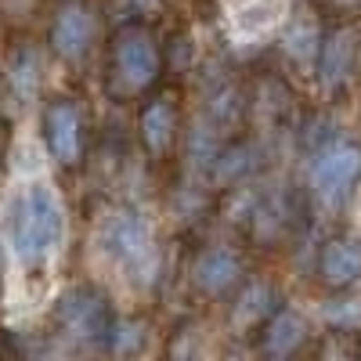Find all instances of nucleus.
I'll return each instance as SVG.
<instances>
[{
	"instance_id": "17",
	"label": "nucleus",
	"mask_w": 361,
	"mask_h": 361,
	"mask_svg": "<svg viewBox=\"0 0 361 361\" xmlns=\"http://www.w3.org/2000/svg\"><path fill=\"white\" fill-rule=\"evenodd\" d=\"M148 343V325L141 318H112L109 325V336H105V347L119 357H130V354H141Z\"/></svg>"
},
{
	"instance_id": "14",
	"label": "nucleus",
	"mask_w": 361,
	"mask_h": 361,
	"mask_svg": "<svg viewBox=\"0 0 361 361\" xmlns=\"http://www.w3.org/2000/svg\"><path fill=\"white\" fill-rule=\"evenodd\" d=\"M279 311V289L271 282H246L238 289L235 304H231V325L238 333H257V329Z\"/></svg>"
},
{
	"instance_id": "12",
	"label": "nucleus",
	"mask_w": 361,
	"mask_h": 361,
	"mask_svg": "<svg viewBox=\"0 0 361 361\" xmlns=\"http://www.w3.org/2000/svg\"><path fill=\"white\" fill-rule=\"evenodd\" d=\"M260 350L267 357H293L304 350L311 329H307V318L300 311H289V307H279L275 314H271L260 329Z\"/></svg>"
},
{
	"instance_id": "7",
	"label": "nucleus",
	"mask_w": 361,
	"mask_h": 361,
	"mask_svg": "<svg viewBox=\"0 0 361 361\" xmlns=\"http://www.w3.org/2000/svg\"><path fill=\"white\" fill-rule=\"evenodd\" d=\"M137 137L148 159L166 163L180 145V98L173 90H148L137 112Z\"/></svg>"
},
{
	"instance_id": "20",
	"label": "nucleus",
	"mask_w": 361,
	"mask_h": 361,
	"mask_svg": "<svg viewBox=\"0 0 361 361\" xmlns=\"http://www.w3.org/2000/svg\"><path fill=\"white\" fill-rule=\"evenodd\" d=\"M0 289H4V246H0Z\"/></svg>"
},
{
	"instance_id": "10",
	"label": "nucleus",
	"mask_w": 361,
	"mask_h": 361,
	"mask_svg": "<svg viewBox=\"0 0 361 361\" xmlns=\"http://www.w3.org/2000/svg\"><path fill=\"white\" fill-rule=\"evenodd\" d=\"M94 44V8L87 0H69L51 22V47L62 62H80Z\"/></svg>"
},
{
	"instance_id": "3",
	"label": "nucleus",
	"mask_w": 361,
	"mask_h": 361,
	"mask_svg": "<svg viewBox=\"0 0 361 361\" xmlns=\"http://www.w3.org/2000/svg\"><path fill=\"white\" fill-rule=\"evenodd\" d=\"M109 325H112L109 296L87 282L69 286L51 307V329L76 347H105Z\"/></svg>"
},
{
	"instance_id": "16",
	"label": "nucleus",
	"mask_w": 361,
	"mask_h": 361,
	"mask_svg": "<svg viewBox=\"0 0 361 361\" xmlns=\"http://www.w3.org/2000/svg\"><path fill=\"white\" fill-rule=\"evenodd\" d=\"M260 170V148L253 141H235V145H221V152L209 163V177L221 188H235L246 177H253Z\"/></svg>"
},
{
	"instance_id": "19",
	"label": "nucleus",
	"mask_w": 361,
	"mask_h": 361,
	"mask_svg": "<svg viewBox=\"0 0 361 361\" xmlns=\"http://www.w3.org/2000/svg\"><path fill=\"white\" fill-rule=\"evenodd\" d=\"M336 8H343V11H354V8H361V0H333Z\"/></svg>"
},
{
	"instance_id": "9",
	"label": "nucleus",
	"mask_w": 361,
	"mask_h": 361,
	"mask_svg": "<svg viewBox=\"0 0 361 361\" xmlns=\"http://www.w3.org/2000/svg\"><path fill=\"white\" fill-rule=\"evenodd\" d=\"M188 275L202 296H224V293L238 289V282L246 275V264L235 246H206L195 253Z\"/></svg>"
},
{
	"instance_id": "6",
	"label": "nucleus",
	"mask_w": 361,
	"mask_h": 361,
	"mask_svg": "<svg viewBox=\"0 0 361 361\" xmlns=\"http://www.w3.org/2000/svg\"><path fill=\"white\" fill-rule=\"evenodd\" d=\"M40 130L51 159L62 170H76L87 156V123L73 98H51L40 116Z\"/></svg>"
},
{
	"instance_id": "8",
	"label": "nucleus",
	"mask_w": 361,
	"mask_h": 361,
	"mask_svg": "<svg viewBox=\"0 0 361 361\" xmlns=\"http://www.w3.org/2000/svg\"><path fill=\"white\" fill-rule=\"evenodd\" d=\"M357 66H361V33L357 29L347 22L325 29L318 58H314V73H318V83L325 94H333V98L343 94L357 76Z\"/></svg>"
},
{
	"instance_id": "5",
	"label": "nucleus",
	"mask_w": 361,
	"mask_h": 361,
	"mask_svg": "<svg viewBox=\"0 0 361 361\" xmlns=\"http://www.w3.org/2000/svg\"><path fill=\"white\" fill-rule=\"evenodd\" d=\"M361 180V145L329 137L311 159V192L325 206H340Z\"/></svg>"
},
{
	"instance_id": "4",
	"label": "nucleus",
	"mask_w": 361,
	"mask_h": 361,
	"mask_svg": "<svg viewBox=\"0 0 361 361\" xmlns=\"http://www.w3.org/2000/svg\"><path fill=\"white\" fill-rule=\"evenodd\" d=\"M98 243L109 253V260H116L119 267H127L134 279H145V271H156V238L137 214L130 209H116L109 214L98 228Z\"/></svg>"
},
{
	"instance_id": "18",
	"label": "nucleus",
	"mask_w": 361,
	"mask_h": 361,
	"mask_svg": "<svg viewBox=\"0 0 361 361\" xmlns=\"http://www.w3.org/2000/svg\"><path fill=\"white\" fill-rule=\"evenodd\" d=\"M127 4L134 8V15H156L166 0H127Z\"/></svg>"
},
{
	"instance_id": "1",
	"label": "nucleus",
	"mask_w": 361,
	"mask_h": 361,
	"mask_svg": "<svg viewBox=\"0 0 361 361\" xmlns=\"http://www.w3.org/2000/svg\"><path fill=\"white\" fill-rule=\"evenodd\" d=\"M163 69H166V54L148 22L134 18L112 33L109 62H105V87L116 102H141L148 90L159 87Z\"/></svg>"
},
{
	"instance_id": "21",
	"label": "nucleus",
	"mask_w": 361,
	"mask_h": 361,
	"mask_svg": "<svg viewBox=\"0 0 361 361\" xmlns=\"http://www.w3.org/2000/svg\"><path fill=\"white\" fill-rule=\"evenodd\" d=\"M357 354H361V343H357Z\"/></svg>"
},
{
	"instance_id": "15",
	"label": "nucleus",
	"mask_w": 361,
	"mask_h": 361,
	"mask_svg": "<svg viewBox=\"0 0 361 361\" xmlns=\"http://www.w3.org/2000/svg\"><path fill=\"white\" fill-rule=\"evenodd\" d=\"M40 76H44V62H40V51L37 44L18 40L8 51V62H4V83L11 87V94L18 102H29L40 90Z\"/></svg>"
},
{
	"instance_id": "13",
	"label": "nucleus",
	"mask_w": 361,
	"mask_h": 361,
	"mask_svg": "<svg viewBox=\"0 0 361 361\" xmlns=\"http://www.w3.org/2000/svg\"><path fill=\"white\" fill-rule=\"evenodd\" d=\"M322 37H325V25H322V15L311 8V4H300L286 29H282V51L293 58L296 66H314L318 58V47H322Z\"/></svg>"
},
{
	"instance_id": "11",
	"label": "nucleus",
	"mask_w": 361,
	"mask_h": 361,
	"mask_svg": "<svg viewBox=\"0 0 361 361\" xmlns=\"http://www.w3.org/2000/svg\"><path fill=\"white\" fill-rule=\"evenodd\" d=\"M318 282L333 293L361 282V235L329 238L318 253Z\"/></svg>"
},
{
	"instance_id": "2",
	"label": "nucleus",
	"mask_w": 361,
	"mask_h": 361,
	"mask_svg": "<svg viewBox=\"0 0 361 361\" xmlns=\"http://www.w3.org/2000/svg\"><path fill=\"white\" fill-rule=\"evenodd\" d=\"M11 246L25 267H44L66 235V214L62 202L54 199L47 185H29L11 202Z\"/></svg>"
}]
</instances>
